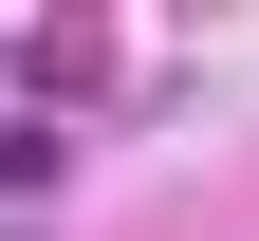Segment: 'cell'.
I'll use <instances>...</instances> for the list:
<instances>
[{
  "label": "cell",
  "mask_w": 259,
  "mask_h": 241,
  "mask_svg": "<svg viewBox=\"0 0 259 241\" xmlns=\"http://www.w3.org/2000/svg\"><path fill=\"white\" fill-rule=\"evenodd\" d=\"M56 167H74V149H56V112H0V204H37Z\"/></svg>",
  "instance_id": "1"
}]
</instances>
